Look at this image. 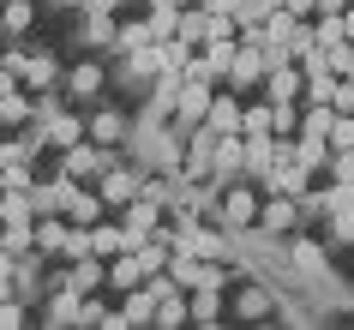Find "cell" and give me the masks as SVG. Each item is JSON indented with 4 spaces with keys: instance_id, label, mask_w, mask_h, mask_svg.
Here are the masks:
<instances>
[{
    "instance_id": "obj_1",
    "label": "cell",
    "mask_w": 354,
    "mask_h": 330,
    "mask_svg": "<svg viewBox=\"0 0 354 330\" xmlns=\"http://www.w3.org/2000/svg\"><path fill=\"white\" fill-rule=\"evenodd\" d=\"M259 204H264V192L252 181H228L223 192H216V222H223V228H252V222H259Z\"/></svg>"
},
{
    "instance_id": "obj_2",
    "label": "cell",
    "mask_w": 354,
    "mask_h": 330,
    "mask_svg": "<svg viewBox=\"0 0 354 330\" xmlns=\"http://www.w3.org/2000/svg\"><path fill=\"white\" fill-rule=\"evenodd\" d=\"M114 168V145H91V138H78V145L60 150V174H73V181H102Z\"/></svg>"
},
{
    "instance_id": "obj_3",
    "label": "cell",
    "mask_w": 354,
    "mask_h": 330,
    "mask_svg": "<svg viewBox=\"0 0 354 330\" xmlns=\"http://www.w3.org/2000/svg\"><path fill=\"white\" fill-rule=\"evenodd\" d=\"M180 150H187V156H180V181H192V186L210 181V168H216V132H210V127H192Z\"/></svg>"
},
{
    "instance_id": "obj_4",
    "label": "cell",
    "mask_w": 354,
    "mask_h": 330,
    "mask_svg": "<svg viewBox=\"0 0 354 330\" xmlns=\"http://www.w3.org/2000/svg\"><path fill=\"white\" fill-rule=\"evenodd\" d=\"M223 91V84H198V78H187L180 84V102H174V120L168 127L174 132H192V127H205V114H210V96Z\"/></svg>"
},
{
    "instance_id": "obj_5",
    "label": "cell",
    "mask_w": 354,
    "mask_h": 330,
    "mask_svg": "<svg viewBox=\"0 0 354 330\" xmlns=\"http://www.w3.org/2000/svg\"><path fill=\"white\" fill-rule=\"evenodd\" d=\"M264 48H270V42H259V48H246V42H241V55H234V66H228V91H234V96H252L264 84V73H270Z\"/></svg>"
},
{
    "instance_id": "obj_6",
    "label": "cell",
    "mask_w": 354,
    "mask_h": 330,
    "mask_svg": "<svg viewBox=\"0 0 354 330\" xmlns=\"http://www.w3.org/2000/svg\"><path fill=\"white\" fill-rule=\"evenodd\" d=\"M78 300L84 294L73 288V276H60V282H48V300H42V324H78Z\"/></svg>"
},
{
    "instance_id": "obj_7",
    "label": "cell",
    "mask_w": 354,
    "mask_h": 330,
    "mask_svg": "<svg viewBox=\"0 0 354 330\" xmlns=\"http://www.w3.org/2000/svg\"><path fill=\"white\" fill-rule=\"evenodd\" d=\"M300 91H306L300 60H282V66H270V73H264V102H300Z\"/></svg>"
},
{
    "instance_id": "obj_8",
    "label": "cell",
    "mask_w": 354,
    "mask_h": 330,
    "mask_svg": "<svg viewBox=\"0 0 354 330\" xmlns=\"http://www.w3.org/2000/svg\"><path fill=\"white\" fill-rule=\"evenodd\" d=\"M138 186H145V174H138V168H127V163H114L109 174H102V181H96V192H102V199H109V210H120V204H132V199H138Z\"/></svg>"
},
{
    "instance_id": "obj_9",
    "label": "cell",
    "mask_w": 354,
    "mask_h": 330,
    "mask_svg": "<svg viewBox=\"0 0 354 330\" xmlns=\"http://www.w3.org/2000/svg\"><path fill=\"white\" fill-rule=\"evenodd\" d=\"M300 222V199H288V192H264V204H259V228L264 235H288Z\"/></svg>"
},
{
    "instance_id": "obj_10",
    "label": "cell",
    "mask_w": 354,
    "mask_h": 330,
    "mask_svg": "<svg viewBox=\"0 0 354 330\" xmlns=\"http://www.w3.org/2000/svg\"><path fill=\"white\" fill-rule=\"evenodd\" d=\"M102 217H109V199H102L91 181H78V186H73V199H66V222H78V228H96Z\"/></svg>"
},
{
    "instance_id": "obj_11",
    "label": "cell",
    "mask_w": 354,
    "mask_h": 330,
    "mask_svg": "<svg viewBox=\"0 0 354 330\" xmlns=\"http://www.w3.org/2000/svg\"><path fill=\"white\" fill-rule=\"evenodd\" d=\"M120 222H127V235L145 246L156 228H162V204H150V199H132V204H120Z\"/></svg>"
},
{
    "instance_id": "obj_12",
    "label": "cell",
    "mask_w": 354,
    "mask_h": 330,
    "mask_svg": "<svg viewBox=\"0 0 354 330\" xmlns=\"http://www.w3.org/2000/svg\"><path fill=\"white\" fill-rule=\"evenodd\" d=\"M132 246H138V240L127 235V222H114V210H109V217H102V222H96V228H91V253H96V258L132 253Z\"/></svg>"
},
{
    "instance_id": "obj_13",
    "label": "cell",
    "mask_w": 354,
    "mask_h": 330,
    "mask_svg": "<svg viewBox=\"0 0 354 330\" xmlns=\"http://www.w3.org/2000/svg\"><path fill=\"white\" fill-rule=\"evenodd\" d=\"M102 84H109L102 60H78L73 73H66V96H78V102H96V96H102Z\"/></svg>"
},
{
    "instance_id": "obj_14",
    "label": "cell",
    "mask_w": 354,
    "mask_h": 330,
    "mask_svg": "<svg viewBox=\"0 0 354 330\" xmlns=\"http://www.w3.org/2000/svg\"><path fill=\"white\" fill-rule=\"evenodd\" d=\"M241 109H246V96H234V91H216V96H210L205 127H210V132H241Z\"/></svg>"
},
{
    "instance_id": "obj_15",
    "label": "cell",
    "mask_w": 354,
    "mask_h": 330,
    "mask_svg": "<svg viewBox=\"0 0 354 330\" xmlns=\"http://www.w3.org/2000/svg\"><path fill=\"white\" fill-rule=\"evenodd\" d=\"M37 127L48 132V150H66V145H78V138H84V120H78L73 109H55L48 120H37Z\"/></svg>"
},
{
    "instance_id": "obj_16",
    "label": "cell",
    "mask_w": 354,
    "mask_h": 330,
    "mask_svg": "<svg viewBox=\"0 0 354 330\" xmlns=\"http://www.w3.org/2000/svg\"><path fill=\"white\" fill-rule=\"evenodd\" d=\"M60 84V60L48 55V48H30V66H24V91L37 96V91H55Z\"/></svg>"
},
{
    "instance_id": "obj_17",
    "label": "cell",
    "mask_w": 354,
    "mask_h": 330,
    "mask_svg": "<svg viewBox=\"0 0 354 330\" xmlns=\"http://www.w3.org/2000/svg\"><path fill=\"white\" fill-rule=\"evenodd\" d=\"M84 138H91V145H120V138H127V114L120 109H96L91 120H84Z\"/></svg>"
},
{
    "instance_id": "obj_18",
    "label": "cell",
    "mask_w": 354,
    "mask_h": 330,
    "mask_svg": "<svg viewBox=\"0 0 354 330\" xmlns=\"http://www.w3.org/2000/svg\"><path fill=\"white\" fill-rule=\"evenodd\" d=\"M66 276H73V288H78V294H96V288H109V258L84 253L78 264H66Z\"/></svg>"
},
{
    "instance_id": "obj_19",
    "label": "cell",
    "mask_w": 354,
    "mask_h": 330,
    "mask_svg": "<svg viewBox=\"0 0 354 330\" xmlns=\"http://www.w3.org/2000/svg\"><path fill=\"white\" fill-rule=\"evenodd\" d=\"M150 42H156L150 37V19H120L114 24V48L109 55H138V48H150Z\"/></svg>"
},
{
    "instance_id": "obj_20",
    "label": "cell",
    "mask_w": 354,
    "mask_h": 330,
    "mask_svg": "<svg viewBox=\"0 0 354 330\" xmlns=\"http://www.w3.org/2000/svg\"><path fill=\"white\" fill-rule=\"evenodd\" d=\"M187 318L192 324H216V318H228V306H223V288H192V300H187Z\"/></svg>"
},
{
    "instance_id": "obj_21",
    "label": "cell",
    "mask_w": 354,
    "mask_h": 330,
    "mask_svg": "<svg viewBox=\"0 0 354 330\" xmlns=\"http://www.w3.org/2000/svg\"><path fill=\"white\" fill-rule=\"evenodd\" d=\"M174 37L192 42V48H205V42H210V6H198V0L180 6V30H174Z\"/></svg>"
},
{
    "instance_id": "obj_22",
    "label": "cell",
    "mask_w": 354,
    "mask_h": 330,
    "mask_svg": "<svg viewBox=\"0 0 354 330\" xmlns=\"http://www.w3.org/2000/svg\"><path fill=\"white\" fill-rule=\"evenodd\" d=\"M295 156L313 168V174H324V163H330V138H324V132H295Z\"/></svg>"
},
{
    "instance_id": "obj_23",
    "label": "cell",
    "mask_w": 354,
    "mask_h": 330,
    "mask_svg": "<svg viewBox=\"0 0 354 330\" xmlns=\"http://www.w3.org/2000/svg\"><path fill=\"white\" fill-rule=\"evenodd\" d=\"M37 210H30V192H0V228H30Z\"/></svg>"
},
{
    "instance_id": "obj_24",
    "label": "cell",
    "mask_w": 354,
    "mask_h": 330,
    "mask_svg": "<svg viewBox=\"0 0 354 330\" xmlns=\"http://www.w3.org/2000/svg\"><path fill=\"white\" fill-rule=\"evenodd\" d=\"M114 24H120V19L84 12V24H78V42H84V48H114Z\"/></svg>"
},
{
    "instance_id": "obj_25",
    "label": "cell",
    "mask_w": 354,
    "mask_h": 330,
    "mask_svg": "<svg viewBox=\"0 0 354 330\" xmlns=\"http://www.w3.org/2000/svg\"><path fill=\"white\" fill-rule=\"evenodd\" d=\"M336 84H342V73L318 66V73H306V91H300V102H336Z\"/></svg>"
},
{
    "instance_id": "obj_26",
    "label": "cell",
    "mask_w": 354,
    "mask_h": 330,
    "mask_svg": "<svg viewBox=\"0 0 354 330\" xmlns=\"http://www.w3.org/2000/svg\"><path fill=\"white\" fill-rule=\"evenodd\" d=\"M162 66H168L162 42H150V48H138V55H127V78H156Z\"/></svg>"
},
{
    "instance_id": "obj_27",
    "label": "cell",
    "mask_w": 354,
    "mask_h": 330,
    "mask_svg": "<svg viewBox=\"0 0 354 330\" xmlns=\"http://www.w3.org/2000/svg\"><path fill=\"white\" fill-rule=\"evenodd\" d=\"M0 24L19 37V30H30L37 24V0H0Z\"/></svg>"
},
{
    "instance_id": "obj_28",
    "label": "cell",
    "mask_w": 354,
    "mask_h": 330,
    "mask_svg": "<svg viewBox=\"0 0 354 330\" xmlns=\"http://www.w3.org/2000/svg\"><path fill=\"white\" fill-rule=\"evenodd\" d=\"M66 228H73L66 217H37V253L55 258V253H60V240H66Z\"/></svg>"
},
{
    "instance_id": "obj_29",
    "label": "cell",
    "mask_w": 354,
    "mask_h": 330,
    "mask_svg": "<svg viewBox=\"0 0 354 330\" xmlns=\"http://www.w3.org/2000/svg\"><path fill=\"white\" fill-rule=\"evenodd\" d=\"M145 19H150V37L168 42L174 30H180V6H145Z\"/></svg>"
},
{
    "instance_id": "obj_30",
    "label": "cell",
    "mask_w": 354,
    "mask_h": 330,
    "mask_svg": "<svg viewBox=\"0 0 354 330\" xmlns=\"http://www.w3.org/2000/svg\"><path fill=\"white\" fill-rule=\"evenodd\" d=\"M270 132L277 138H295L300 132V102H270Z\"/></svg>"
},
{
    "instance_id": "obj_31",
    "label": "cell",
    "mask_w": 354,
    "mask_h": 330,
    "mask_svg": "<svg viewBox=\"0 0 354 330\" xmlns=\"http://www.w3.org/2000/svg\"><path fill=\"white\" fill-rule=\"evenodd\" d=\"M30 186H37L30 163H0V192H30Z\"/></svg>"
},
{
    "instance_id": "obj_32",
    "label": "cell",
    "mask_w": 354,
    "mask_h": 330,
    "mask_svg": "<svg viewBox=\"0 0 354 330\" xmlns=\"http://www.w3.org/2000/svg\"><path fill=\"white\" fill-rule=\"evenodd\" d=\"M150 324H187V300H180V288L156 300V318H150Z\"/></svg>"
},
{
    "instance_id": "obj_33",
    "label": "cell",
    "mask_w": 354,
    "mask_h": 330,
    "mask_svg": "<svg viewBox=\"0 0 354 330\" xmlns=\"http://www.w3.org/2000/svg\"><path fill=\"white\" fill-rule=\"evenodd\" d=\"M324 174H330V181H354V145H348V150H330Z\"/></svg>"
},
{
    "instance_id": "obj_34",
    "label": "cell",
    "mask_w": 354,
    "mask_h": 330,
    "mask_svg": "<svg viewBox=\"0 0 354 330\" xmlns=\"http://www.w3.org/2000/svg\"><path fill=\"white\" fill-rule=\"evenodd\" d=\"M0 324L12 330V324H30V306H24L19 294H6V300H0Z\"/></svg>"
},
{
    "instance_id": "obj_35",
    "label": "cell",
    "mask_w": 354,
    "mask_h": 330,
    "mask_svg": "<svg viewBox=\"0 0 354 330\" xmlns=\"http://www.w3.org/2000/svg\"><path fill=\"white\" fill-rule=\"evenodd\" d=\"M270 312V300H264V288H246V300L234 306V318H264Z\"/></svg>"
},
{
    "instance_id": "obj_36",
    "label": "cell",
    "mask_w": 354,
    "mask_h": 330,
    "mask_svg": "<svg viewBox=\"0 0 354 330\" xmlns=\"http://www.w3.org/2000/svg\"><path fill=\"white\" fill-rule=\"evenodd\" d=\"M354 145V114H336L330 120V150H348Z\"/></svg>"
},
{
    "instance_id": "obj_37",
    "label": "cell",
    "mask_w": 354,
    "mask_h": 330,
    "mask_svg": "<svg viewBox=\"0 0 354 330\" xmlns=\"http://www.w3.org/2000/svg\"><path fill=\"white\" fill-rule=\"evenodd\" d=\"M0 66H6V73H19V78H24V66H30V48H6V55H0Z\"/></svg>"
},
{
    "instance_id": "obj_38",
    "label": "cell",
    "mask_w": 354,
    "mask_h": 330,
    "mask_svg": "<svg viewBox=\"0 0 354 330\" xmlns=\"http://www.w3.org/2000/svg\"><path fill=\"white\" fill-rule=\"evenodd\" d=\"M120 6L127 0H84V12H102V19H120Z\"/></svg>"
},
{
    "instance_id": "obj_39",
    "label": "cell",
    "mask_w": 354,
    "mask_h": 330,
    "mask_svg": "<svg viewBox=\"0 0 354 330\" xmlns=\"http://www.w3.org/2000/svg\"><path fill=\"white\" fill-rule=\"evenodd\" d=\"M24 91V78L19 73H6V66H0V102H6V96H19Z\"/></svg>"
},
{
    "instance_id": "obj_40",
    "label": "cell",
    "mask_w": 354,
    "mask_h": 330,
    "mask_svg": "<svg viewBox=\"0 0 354 330\" xmlns=\"http://www.w3.org/2000/svg\"><path fill=\"white\" fill-rule=\"evenodd\" d=\"M282 6H288L295 19H313V12H318V0H282Z\"/></svg>"
},
{
    "instance_id": "obj_41",
    "label": "cell",
    "mask_w": 354,
    "mask_h": 330,
    "mask_svg": "<svg viewBox=\"0 0 354 330\" xmlns=\"http://www.w3.org/2000/svg\"><path fill=\"white\" fill-rule=\"evenodd\" d=\"M198 6H210V12H228V19L241 12V0H198Z\"/></svg>"
},
{
    "instance_id": "obj_42",
    "label": "cell",
    "mask_w": 354,
    "mask_h": 330,
    "mask_svg": "<svg viewBox=\"0 0 354 330\" xmlns=\"http://www.w3.org/2000/svg\"><path fill=\"white\" fill-rule=\"evenodd\" d=\"M66 6H78V12H84V0H66Z\"/></svg>"
},
{
    "instance_id": "obj_43",
    "label": "cell",
    "mask_w": 354,
    "mask_h": 330,
    "mask_svg": "<svg viewBox=\"0 0 354 330\" xmlns=\"http://www.w3.org/2000/svg\"><path fill=\"white\" fill-rule=\"evenodd\" d=\"M6 132H12V127H6V120H0V138H6Z\"/></svg>"
},
{
    "instance_id": "obj_44",
    "label": "cell",
    "mask_w": 354,
    "mask_h": 330,
    "mask_svg": "<svg viewBox=\"0 0 354 330\" xmlns=\"http://www.w3.org/2000/svg\"><path fill=\"white\" fill-rule=\"evenodd\" d=\"M127 6H145V0H127Z\"/></svg>"
},
{
    "instance_id": "obj_45",
    "label": "cell",
    "mask_w": 354,
    "mask_h": 330,
    "mask_svg": "<svg viewBox=\"0 0 354 330\" xmlns=\"http://www.w3.org/2000/svg\"><path fill=\"white\" fill-rule=\"evenodd\" d=\"M0 246H6V228H0Z\"/></svg>"
},
{
    "instance_id": "obj_46",
    "label": "cell",
    "mask_w": 354,
    "mask_h": 330,
    "mask_svg": "<svg viewBox=\"0 0 354 330\" xmlns=\"http://www.w3.org/2000/svg\"><path fill=\"white\" fill-rule=\"evenodd\" d=\"M348 84H354V73H348Z\"/></svg>"
},
{
    "instance_id": "obj_47",
    "label": "cell",
    "mask_w": 354,
    "mask_h": 330,
    "mask_svg": "<svg viewBox=\"0 0 354 330\" xmlns=\"http://www.w3.org/2000/svg\"><path fill=\"white\" fill-rule=\"evenodd\" d=\"M348 6H354V0H348Z\"/></svg>"
},
{
    "instance_id": "obj_48",
    "label": "cell",
    "mask_w": 354,
    "mask_h": 330,
    "mask_svg": "<svg viewBox=\"0 0 354 330\" xmlns=\"http://www.w3.org/2000/svg\"><path fill=\"white\" fill-rule=\"evenodd\" d=\"M187 6H192V0H187Z\"/></svg>"
}]
</instances>
